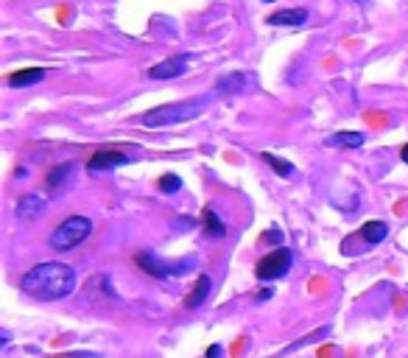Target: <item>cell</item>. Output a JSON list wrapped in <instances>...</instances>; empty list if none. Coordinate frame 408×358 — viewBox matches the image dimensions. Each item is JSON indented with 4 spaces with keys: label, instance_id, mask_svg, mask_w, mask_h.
<instances>
[{
    "label": "cell",
    "instance_id": "1",
    "mask_svg": "<svg viewBox=\"0 0 408 358\" xmlns=\"http://www.w3.org/2000/svg\"><path fill=\"white\" fill-rule=\"evenodd\" d=\"M20 289L42 303H56L64 300L76 291V269L59 261H45L36 263L34 269H28L20 280Z\"/></svg>",
    "mask_w": 408,
    "mask_h": 358
},
{
    "label": "cell",
    "instance_id": "2",
    "mask_svg": "<svg viewBox=\"0 0 408 358\" xmlns=\"http://www.w3.org/2000/svg\"><path fill=\"white\" fill-rule=\"evenodd\" d=\"M207 106V98H185V101H177V104H163L157 109H149L143 112L137 121L149 129H163V126H177V123H185V121H193L199 118Z\"/></svg>",
    "mask_w": 408,
    "mask_h": 358
},
{
    "label": "cell",
    "instance_id": "3",
    "mask_svg": "<svg viewBox=\"0 0 408 358\" xmlns=\"http://www.w3.org/2000/svg\"><path fill=\"white\" fill-rule=\"evenodd\" d=\"M93 233V221L87 216H67L53 233H50V249L56 252H70L76 249L84 238H90Z\"/></svg>",
    "mask_w": 408,
    "mask_h": 358
},
{
    "label": "cell",
    "instance_id": "4",
    "mask_svg": "<svg viewBox=\"0 0 408 358\" xmlns=\"http://www.w3.org/2000/svg\"><path fill=\"white\" fill-rule=\"evenodd\" d=\"M137 266L146 272V275H151V277H160V280H165V277H182V275H188L191 269H193V258H188V261H179V263H171V261H163V258H157L154 252H137Z\"/></svg>",
    "mask_w": 408,
    "mask_h": 358
},
{
    "label": "cell",
    "instance_id": "5",
    "mask_svg": "<svg viewBox=\"0 0 408 358\" xmlns=\"http://www.w3.org/2000/svg\"><path fill=\"white\" fill-rule=\"evenodd\" d=\"M291 266H294L291 249L280 247V249H274V252H268L266 258L257 261L254 275H257V280H280V277H285L291 272Z\"/></svg>",
    "mask_w": 408,
    "mask_h": 358
},
{
    "label": "cell",
    "instance_id": "6",
    "mask_svg": "<svg viewBox=\"0 0 408 358\" xmlns=\"http://www.w3.org/2000/svg\"><path fill=\"white\" fill-rule=\"evenodd\" d=\"M215 95H240V92H252L257 90V76L254 73H246V70H232V73H224L218 81H215Z\"/></svg>",
    "mask_w": 408,
    "mask_h": 358
},
{
    "label": "cell",
    "instance_id": "7",
    "mask_svg": "<svg viewBox=\"0 0 408 358\" xmlns=\"http://www.w3.org/2000/svg\"><path fill=\"white\" fill-rule=\"evenodd\" d=\"M196 59V53H177V56H168L163 62H157L151 70H149V78H157V81H168V78H177L188 70V64Z\"/></svg>",
    "mask_w": 408,
    "mask_h": 358
},
{
    "label": "cell",
    "instance_id": "8",
    "mask_svg": "<svg viewBox=\"0 0 408 358\" xmlns=\"http://www.w3.org/2000/svg\"><path fill=\"white\" fill-rule=\"evenodd\" d=\"M45 210H48V202H45L42 196H36V193L20 196V199H17V207H14V213H17V219H20L22 224H31V221H36V219H39Z\"/></svg>",
    "mask_w": 408,
    "mask_h": 358
},
{
    "label": "cell",
    "instance_id": "9",
    "mask_svg": "<svg viewBox=\"0 0 408 358\" xmlns=\"http://www.w3.org/2000/svg\"><path fill=\"white\" fill-rule=\"evenodd\" d=\"M126 163H132V157L123 154V151H98V154L90 157L87 168H90V174H104V171L121 168V165H126Z\"/></svg>",
    "mask_w": 408,
    "mask_h": 358
},
{
    "label": "cell",
    "instance_id": "10",
    "mask_svg": "<svg viewBox=\"0 0 408 358\" xmlns=\"http://www.w3.org/2000/svg\"><path fill=\"white\" fill-rule=\"evenodd\" d=\"M266 22L268 25H294V28H299V25L308 22V8H280V11L268 14Z\"/></svg>",
    "mask_w": 408,
    "mask_h": 358
},
{
    "label": "cell",
    "instance_id": "11",
    "mask_svg": "<svg viewBox=\"0 0 408 358\" xmlns=\"http://www.w3.org/2000/svg\"><path fill=\"white\" fill-rule=\"evenodd\" d=\"M45 78V67H22V70H14V73H8V87H17V90H22V87H34V84H39Z\"/></svg>",
    "mask_w": 408,
    "mask_h": 358
},
{
    "label": "cell",
    "instance_id": "12",
    "mask_svg": "<svg viewBox=\"0 0 408 358\" xmlns=\"http://www.w3.org/2000/svg\"><path fill=\"white\" fill-rule=\"evenodd\" d=\"M210 291H212V280H210V275H199L196 286H193L191 294L185 297V308H202L204 303H207V297H210Z\"/></svg>",
    "mask_w": 408,
    "mask_h": 358
},
{
    "label": "cell",
    "instance_id": "13",
    "mask_svg": "<svg viewBox=\"0 0 408 358\" xmlns=\"http://www.w3.org/2000/svg\"><path fill=\"white\" fill-rule=\"evenodd\" d=\"M367 143L364 132H336L325 140V146H339V149H361Z\"/></svg>",
    "mask_w": 408,
    "mask_h": 358
},
{
    "label": "cell",
    "instance_id": "14",
    "mask_svg": "<svg viewBox=\"0 0 408 358\" xmlns=\"http://www.w3.org/2000/svg\"><path fill=\"white\" fill-rule=\"evenodd\" d=\"M369 247H378L381 241H386V235H389V224L386 221H367L364 227H361V233H358Z\"/></svg>",
    "mask_w": 408,
    "mask_h": 358
},
{
    "label": "cell",
    "instance_id": "15",
    "mask_svg": "<svg viewBox=\"0 0 408 358\" xmlns=\"http://www.w3.org/2000/svg\"><path fill=\"white\" fill-rule=\"evenodd\" d=\"M202 227H204V235H210V238H224L226 235V224H224V219L212 207L204 210Z\"/></svg>",
    "mask_w": 408,
    "mask_h": 358
},
{
    "label": "cell",
    "instance_id": "16",
    "mask_svg": "<svg viewBox=\"0 0 408 358\" xmlns=\"http://www.w3.org/2000/svg\"><path fill=\"white\" fill-rule=\"evenodd\" d=\"M73 171H76V163H73V160H70V163H59V165H53V168L48 171V188H50V191L62 188V185L70 179Z\"/></svg>",
    "mask_w": 408,
    "mask_h": 358
},
{
    "label": "cell",
    "instance_id": "17",
    "mask_svg": "<svg viewBox=\"0 0 408 358\" xmlns=\"http://www.w3.org/2000/svg\"><path fill=\"white\" fill-rule=\"evenodd\" d=\"M260 160H263L266 165H271L277 177H294V174H297V168H294L288 160L277 157V154H268V151H263V154H260Z\"/></svg>",
    "mask_w": 408,
    "mask_h": 358
},
{
    "label": "cell",
    "instance_id": "18",
    "mask_svg": "<svg viewBox=\"0 0 408 358\" xmlns=\"http://www.w3.org/2000/svg\"><path fill=\"white\" fill-rule=\"evenodd\" d=\"M157 185H160V191H163V193H177V191L182 188V179H179L177 174H165Z\"/></svg>",
    "mask_w": 408,
    "mask_h": 358
},
{
    "label": "cell",
    "instance_id": "19",
    "mask_svg": "<svg viewBox=\"0 0 408 358\" xmlns=\"http://www.w3.org/2000/svg\"><path fill=\"white\" fill-rule=\"evenodd\" d=\"M260 244H274V247H280V244H283V233H280L277 227H271L268 233L260 235Z\"/></svg>",
    "mask_w": 408,
    "mask_h": 358
},
{
    "label": "cell",
    "instance_id": "20",
    "mask_svg": "<svg viewBox=\"0 0 408 358\" xmlns=\"http://www.w3.org/2000/svg\"><path fill=\"white\" fill-rule=\"evenodd\" d=\"M56 358H104L101 353H90V350H76V353H62Z\"/></svg>",
    "mask_w": 408,
    "mask_h": 358
},
{
    "label": "cell",
    "instance_id": "21",
    "mask_svg": "<svg viewBox=\"0 0 408 358\" xmlns=\"http://www.w3.org/2000/svg\"><path fill=\"white\" fill-rule=\"evenodd\" d=\"M221 353H224V347H221V345H210V347H207V353H204V358H221Z\"/></svg>",
    "mask_w": 408,
    "mask_h": 358
},
{
    "label": "cell",
    "instance_id": "22",
    "mask_svg": "<svg viewBox=\"0 0 408 358\" xmlns=\"http://www.w3.org/2000/svg\"><path fill=\"white\" fill-rule=\"evenodd\" d=\"M268 297H271V289H263V291H257V294H254V300H257V303H263V300H268Z\"/></svg>",
    "mask_w": 408,
    "mask_h": 358
},
{
    "label": "cell",
    "instance_id": "23",
    "mask_svg": "<svg viewBox=\"0 0 408 358\" xmlns=\"http://www.w3.org/2000/svg\"><path fill=\"white\" fill-rule=\"evenodd\" d=\"M6 345H8V333L3 331V333H0V347H6Z\"/></svg>",
    "mask_w": 408,
    "mask_h": 358
},
{
    "label": "cell",
    "instance_id": "24",
    "mask_svg": "<svg viewBox=\"0 0 408 358\" xmlns=\"http://www.w3.org/2000/svg\"><path fill=\"white\" fill-rule=\"evenodd\" d=\"M400 157H403V163L408 165V143L403 146V149H400Z\"/></svg>",
    "mask_w": 408,
    "mask_h": 358
},
{
    "label": "cell",
    "instance_id": "25",
    "mask_svg": "<svg viewBox=\"0 0 408 358\" xmlns=\"http://www.w3.org/2000/svg\"><path fill=\"white\" fill-rule=\"evenodd\" d=\"M355 3H361V6H364V8H367V6H369V0H355Z\"/></svg>",
    "mask_w": 408,
    "mask_h": 358
},
{
    "label": "cell",
    "instance_id": "26",
    "mask_svg": "<svg viewBox=\"0 0 408 358\" xmlns=\"http://www.w3.org/2000/svg\"><path fill=\"white\" fill-rule=\"evenodd\" d=\"M263 3H274V0H263Z\"/></svg>",
    "mask_w": 408,
    "mask_h": 358
}]
</instances>
